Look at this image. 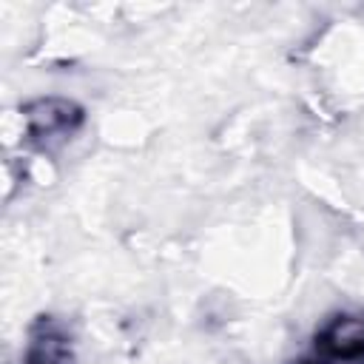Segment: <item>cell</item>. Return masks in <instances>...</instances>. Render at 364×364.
Instances as JSON below:
<instances>
[{
	"instance_id": "1",
	"label": "cell",
	"mask_w": 364,
	"mask_h": 364,
	"mask_svg": "<svg viewBox=\"0 0 364 364\" xmlns=\"http://www.w3.org/2000/svg\"><path fill=\"white\" fill-rule=\"evenodd\" d=\"M293 364H364V310L333 313Z\"/></svg>"
},
{
	"instance_id": "2",
	"label": "cell",
	"mask_w": 364,
	"mask_h": 364,
	"mask_svg": "<svg viewBox=\"0 0 364 364\" xmlns=\"http://www.w3.org/2000/svg\"><path fill=\"white\" fill-rule=\"evenodd\" d=\"M82 108L71 100L48 97L26 105V139L37 151H54L57 145L68 142L82 125Z\"/></svg>"
},
{
	"instance_id": "3",
	"label": "cell",
	"mask_w": 364,
	"mask_h": 364,
	"mask_svg": "<svg viewBox=\"0 0 364 364\" xmlns=\"http://www.w3.org/2000/svg\"><path fill=\"white\" fill-rule=\"evenodd\" d=\"M23 364H77V353L68 330L57 318L40 316L28 330Z\"/></svg>"
}]
</instances>
